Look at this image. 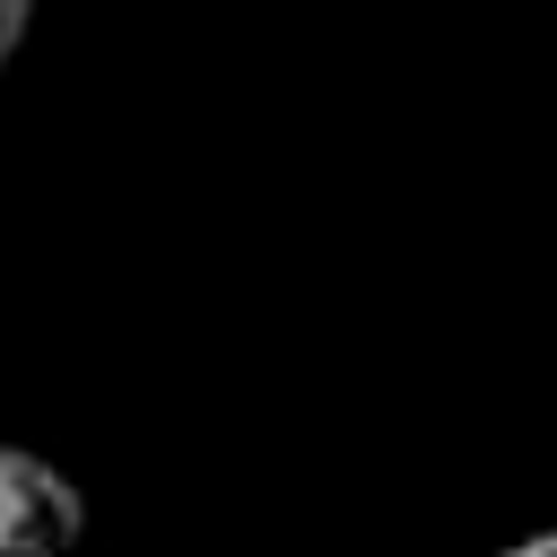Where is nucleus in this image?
Listing matches in <instances>:
<instances>
[{"label": "nucleus", "instance_id": "obj_1", "mask_svg": "<svg viewBox=\"0 0 557 557\" xmlns=\"http://www.w3.org/2000/svg\"><path fill=\"white\" fill-rule=\"evenodd\" d=\"M87 540V496L26 444H0V557H70Z\"/></svg>", "mask_w": 557, "mask_h": 557}, {"label": "nucleus", "instance_id": "obj_2", "mask_svg": "<svg viewBox=\"0 0 557 557\" xmlns=\"http://www.w3.org/2000/svg\"><path fill=\"white\" fill-rule=\"evenodd\" d=\"M26 35H35V0H0V70L26 52Z\"/></svg>", "mask_w": 557, "mask_h": 557}, {"label": "nucleus", "instance_id": "obj_3", "mask_svg": "<svg viewBox=\"0 0 557 557\" xmlns=\"http://www.w3.org/2000/svg\"><path fill=\"white\" fill-rule=\"evenodd\" d=\"M505 557H557V531H540V540H522V548H505Z\"/></svg>", "mask_w": 557, "mask_h": 557}]
</instances>
